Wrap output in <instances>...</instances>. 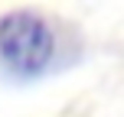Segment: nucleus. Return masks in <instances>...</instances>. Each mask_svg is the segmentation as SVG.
<instances>
[{
  "label": "nucleus",
  "mask_w": 124,
  "mask_h": 117,
  "mask_svg": "<svg viewBox=\"0 0 124 117\" xmlns=\"http://www.w3.org/2000/svg\"><path fill=\"white\" fill-rule=\"evenodd\" d=\"M56 55V33L49 20L36 10H10L0 16V62L13 75L46 72V65Z\"/></svg>",
  "instance_id": "1"
}]
</instances>
